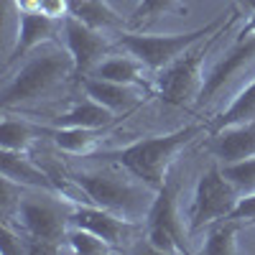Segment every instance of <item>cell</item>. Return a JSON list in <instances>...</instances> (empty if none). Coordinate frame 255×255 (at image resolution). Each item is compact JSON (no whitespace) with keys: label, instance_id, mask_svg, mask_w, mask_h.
<instances>
[{"label":"cell","instance_id":"obj_9","mask_svg":"<svg viewBox=\"0 0 255 255\" xmlns=\"http://www.w3.org/2000/svg\"><path fill=\"white\" fill-rule=\"evenodd\" d=\"M69 215L72 209H64L61 199L54 202V199L23 197L18 202V220L31 240L51 243V245L67 243V232L72 225Z\"/></svg>","mask_w":255,"mask_h":255},{"label":"cell","instance_id":"obj_20","mask_svg":"<svg viewBox=\"0 0 255 255\" xmlns=\"http://www.w3.org/2000/svg\"><path fill=\"white\" fill-rule=\"evenodd\" d=\"M240 227H243V222L232 220V217L212 222L199 253H204V255H235L240 250L238 248V232H240Z\"/></svg>","mask_w":255,"mask_h":255},{"label":"cell","instance_id":"obj_19","mask_svg":"<svg viewBox=\"0 0 255 255\" xmlns=\"http://www.w3.org/2000/svg\"><path fill=\"white\" fill-rule=\"evenodd\" d=\"M255 120V77L250 84L238 90V95L232 97V102L209 123V130L217 133L227 125H238V123H253Z\"/></svg>","mask_w":255,"mask_h":255},{"label":"cell","instance_id":"obj_18","mask_svg":"<svg viewBox=\"0 0 255 255\" xmlns=\"http://www.w3.org/2000/svg\"><path fill=\"white\" fill-rule=\"evenodd\" d=\"M69 15L79 18L90 28H97L105 33L125 28V18L118 15L105 0H69Z\"/></svg>","mask_w":255,"mask_h":255},{"label":"cell","instance_id":"obj_4","mask_svg":"<svg viewBox=\"0 0 255 255\" xmlns=\"http://www.w3.org/2000/svg\"><path fill=\"white\" fill-rule=\"evenodd\" d=\"M222 23H225V15L215 18L212 23H207L197 31H186V33H123L120 31L118 44L128 54L140 59L151 72H161L174 59H179L186 49H191L204 38H212L215 33H220Z\"/></svg>","mask_w":255,"mask_h":255},{"label":"cell","instance_id":"obj_26","mask_svg":"<svg viewBox=\"0 0 255 255\" xmlns=\"http://www.w3.org/2000/svg\"><path fill=\"white\" fill-rule=\"evenodd\" d=\"M232 220H240L243 225L245 222H255V191H250V194H240L235 209H232Z\"/></svg>","mask_w":255,"mask_h":255},{"label":"cell","instance_id":"obj_15","mask_svg":"<svg viewBox=\"0 0 255 255\" xmlns=\"http://www.w3.org/2000/svg\"><path fill=\"white\" fill-rule=\"evenodd\" d=\"M212 151L220 158V163H232L255 156V120L227 125L222 130L212 133Z\"/></svg>","mask_w":255,"mask_h":255},{"label":"cell","instance_id":"obj_6","mask_svg":"<svg viewBox=\"0 0 255 255\" xmlns=\"http://www.w3.org/2000/svg\"><path fill=\"white\" fill-rule=\"evenodd\" d=\"M176 194H179L176 181L166 179L145 217V240L156 253H168V255L186 253V230L179 217Z\"/></svg>","mask_w":255,"mask_h":255},{"label":"cell","instance_id":"obj_13","mask_svg":"<svg viewBox=\"0 0 255 255\" xmlns=\"http://www.w3.org/2000/svg\"><path fill=\"white\" fill-rule=\"evenodd\" d=\"M82 87H84V92H87V97L97 100L100 105H105V108L113 110L115 115L118 113H130L135 105L143 100V95H148V90H143V87L100 79L95 74L82 77Z\"/></svg>","mask_w":255,"mask_h":255},{"label":"cell","instance_id":"obj_17","mask_svg":"<svg viewBox=\"0 0 255 255\" xmlns=\"http://www.w3.org/2000/svg\"><path fill=\"white\" fill-rule=\"evenodd\" d=\"M113 118H115L113 110H108L105 105H100L92 97H84L82 102L74 105V108H69L67 113L56 115L51 125L54 128H92V130H97L102 125H110Z\"/></svg>","mask_w":255,"mask_h":255},{"label":"cell","instance_id":"obj_7","mask_svg":"<svg viewBox=\"0 0 255 255\" xmlns=\"http://www.w3.org/2000/svg\"><path fill=\"white\" fill-rule=\"evenodd\" d=\"M240 194L232 186L220 166H212L199 176L194 199H191V212H189V230H202L209 227L212 222L225 220L232 215Z\"/></svg>","mask_w":255,"mask_h":255},{"label":"cell","instance_id":"obj_2","mask_svg":"<svg viewBox=\"0 0 255 255\" xmlns=\"http://www.w3.org/2000/svg\"><path fill=\"white\" fill-rule=\"evenodd\" d=\"M72 74H77V64L69 49H61L54 41H49L41 46V51L33 49V54L23 61V67L3 84L0 105H3V110H10L36 102L54 92Z\"/></svg>","mask_w":255,"mask_h":255},{"label":"cell","instance_id":"obj_21","mask_svg":"<svg viewBox=\"0 0 255 255\" xmlns=\"http://www.w3.org/2000/svg\"><path fill=\"white\" fill-rule=\"evenodd\" d=\"M46 130L49 128H41V125H33L28 120L5 115L3 123H0V148H5V151H26L28 143H33Z\"/></svg>","mask_w":255,"mask_h":255},{"label":"cell","instance_id":"obj_16","mask_svg":"<svg viewBox=\"0 0 255 255\" xmlns=\"http://www.w3.org/2000/svg\"><path fill=\"white\" fill-rule=\"evenodd\" d=\"M148 72H151V69H148L140 59H135L133 54L102 59L97 67L92 69V74L100 77V79H110V82H120V84H133V87H143V90L151 92Z\"/></svg>","mask_w":255,"mask_h":255},{"label":"cell","instance_id":"obj_14","mask_svg":"<svg viewBox=\"0 0 255 255\" xmlns=\"http://www.w3.org/2000/svg\"><path fill=\"white\" fill-rule=\"evenodd\" d=\"M0 174L10 184L59 194V186L51 181V176L41 166H36L31 158H26L23 151H5V148H0Z\"/></svg>","mask_w":255,"mask_h":255},{"label":"cell","instance_id":"obj_27","mask_svg":"<svg viewBox=\"0 0 255 255\" xmlns=\"http://www.w3.org/2000/svg\"><path fill=\"white\" fill-rule=\"evenodd\" d=\"M0 253H5V255H13V253H28V248L20 243V235H15L8 222L3 225V230H0Z\"/></svg>","mask_w":255,"mask_h":255},{"label":"cell","instance_id":"obj_23","mask_svg":"<svg viewBox=\"0 0 255 255\" xmlns=\"http://www.w3.org/2000/svg\"><path fill=\"white\" fill-rule=\"evenodd\" d=\"M168 13H186L181 0H140L130 13V26H148Z\"/></svg>","mask_w":255,"mask_h":255},{"label":"cell","instance_id":"obj_12","mask_svg":"<svg viewBox=\"0 0 255 255\" xmlns=\"http://www.w3.org/2000/svg\"><path fill=\"white\" fill-rule=\"evenodd\" d=\"M59 31H64V20L49 18L36 10H18V31H15V41H13V49H10L5 64L10 67L20 56H26L33 49L54 41Z\"/></svg>","mask_w":255,"mask_h":255},{"label":"cell","instance_id":"obj_5","mask_svg":"<svg viewBox=\"0 0 255 255\" xmlns=\"http://www.w3.org/2000/svg\"><path fill=\"white\" fill-rule=\"evenodd\" d=\"M209 44H194L186 49L179 59H174L166 69H161V77H156L158 97L166 105L174 108H191L197 105L202 87H204V59H207Z\"/></svg>","mask_w":255,"mask_h":255},{"label":"cell","instance_id":"obj_8","mask_svg":"<svg viewBox=\"0 0 255 255\" xmlns=\"http://www.w3.org/2000/svg\"><path fill=\"white\" fill-rule=\"evenodd\" d=\"M255 64V28L253 23L238 36V41L232 44V49L225 54L222 61H217L212 72L204 77V87L197 100L199 108H207L217 97H222L232 84H235L250 67Z\"/></svg>","mask_w":255,"mask_h":255},{"label":"cell","instance_id":"obj_24","mask_svg":"<svg viewBox=\"0 0 255 255\" xmlns=\"http://www.w3.org/2000/svg\"><path fill=\"white\" fill-rule=\"evenodd\" d=\"M67 245L72 253H79V255H105V253H115V248L110 243H105L100 235L95 232L84 230V227H69L67 232Z\"/></svg>","mask_w":255,"mask_h":255},{"label":"cell","instance_id":"obj_1","mask_svg":"<svg viewBox=\"0 0 255 255\" xmlns=\"http://www.w3.org/2000/svg\"><path fill=\"white\" fill-rule=\"evenodd\" d=\"M204 130H209L207 123H189V125L179 128V130H171V133L140 138L130 145L120 148V151L108 153V158L120 163L125 171H130L133 176H138L148 186L161 189L168 179V168L174 166L176 156L189 143H194Z\"/></svg>","mask_w":255,"mask_h":255},{"label":"cell","instance_id":"obj_11","mask_svg":"<svg viewBox=\"0 0 255 255\" xmlns=\"http://www.w3.org/2000/svg\"><path fill=\"white\" fill-rule=\"evenodd\" d=\"M72 225L74 227H84L100 235L105 243H110L115 248V253H120L128 243L135 238V227L138 222H130V220H123L113 212L102 209L97 204H82V207H74L72 215H69Z\"/></svg>","mask_w":255,"mask_h":255},{"label":"cell","instance_id":"obj_10","mask_svg":"<svg viewBox=\"0 0 255 255\" xmlns=\"http://www.w3.org/2000/svg\"><path fill=\"white\" fill-rule=\"evenodd\" d=\"M64 44H67L69 54L74 56L77 74H82V77L92 74V69L110 51L108 33L97 31V28H90L87 23H82V20L74 18V15L64 18Z\"/></svg>","mask_w":255,"mask_h":255},{"label":"cell","instance_id":"obj_22","mask_svg":"<svg viewBox=\"0 0 255 255\" xmlns=\"http://www.w3.org/2000/svg\"><path fill=\"white\" fill-rule=\"evenodd\" d=\"M46 135H51L59 151H67L72 156H87L97 145V133L92 128H49Z\"/></svg>","mask_w":255,"mask_h":255},{"label":"cell","instance_id":"obj_3","mask_svg":"<svg viewBox=\"0 0 255 255\" xmlns=\"http://www.w3.org/2000/svg\"><path fill=\"white\" fill-rule=\"evenodd\" d=\"M74 184L87 194L90 204H97L130 222H143L158 194V189L148 186L130 171L125 176L120 171H113V168H105V171H79L74 174Z\"/></svg>","mask_w":255,"mask_h":255},{"label":"cell","instance_id":"obj_25","mask_svg":"<svg viewBox=\"0 0 255 255\" xmlns=\"http://www.w3.org/2000/svg\"><path fill=\"white\" fill-rule=\"evenodd\" d=\"M220 168H222L225 179L238 189V194L255 191V156L243 158V161H232V163H222Z\"/></svg>","mask_w":255,"mask_h":255},{"label":"cell","instance_id":"obj_28","mask_svg":"<svg viewBox=\"0 0 255 255\" xmlns=\"http://www.w3.org/2000/svg\"><path fill=\"white\" fill-rule=\"evenodd\" d=\"M240 3H243V5H245V8L253 13V15H255V0H240Z\"/></svg>","mask_w":255,"mask_h":255}]
</instances>
